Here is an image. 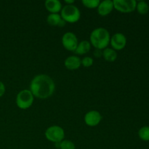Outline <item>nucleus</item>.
<instances>
[{
  "label": "nucleus",
  "mask_w": 149,
  "mask_h": 149,
  "mask_svg": "<svg viewBox=\"0 0 149 149\" xmlns=\"http://www.w3.org/2000/svg\"><path fill=\"white\" fill-rule=\"evenodd\" d=\"M90 49H91V44H90V42H88V41L83 40L78 44L77 49H76L74 52L77 55H84V54L89 52Z\"/></svg>",
  "instance_id": "14"
},
{
  "label": "nucleus",
  "mask_w": 149,
  "mask_h": 149,
  "mask_svg": "<svg viewBox=\"0 0 149 149\" xmlns=\"http://www.w3.org/2000/svg\"><path fill=\"white\" fill-rule=\"evenodd\" d=\"M102 119L100 113L97 111H90L84 115V120L86 125L90 127H95L99 125Z\"/></svg>",
  "instance_id": "9"
},
{
  "label": "nucleus",
  "mask_w": 149,
  "mask_h": 149,
  "mask_svg": "<svg viewBox=\"0 0 149 149\" xmlns=\"http://www.w3.org/2000/svg\"><path fill=\"white\" fill-rule=\"evenodd\" d=\"M64 65L67 69L74 71V70H77L80 68V66L81 65V61L79 57L71 55V56L66 58V59L64 61Z\"/></svg>",
  "instance_id": "11"
},
{
  "label": "nucleus",
  "mask_w": 149,
  "mask_h": 149,
  "mask_svg": "<svg viewBox=\"0 0 149 149\" xmlns=\"http://www.w3.org/2000/svg\"><path fill=\"white\" fill-rule=\"evenodd\" d=\"M138 136L142 141H149V126L142 127L138 131Z\"/></svg>",
  "instance_id": "17"
},
{
  "label": "nucleus",
  "mask_w": 149,
  "mask_h": 149,
  "mask_svg": "<svg viewBox=\"0 0 149 149\" xmlns=\"http://www.w3.org/2000/svg\"><path fill=\"white\" fill-rule=\"evenodd\" d=\"M76 146L74 143L68 140H63L61 142L60 149H75Z\"/></svg>",
  "instance_id": "19"
},
{
  "label": "nucleus",
  "mask_w": 149,
  "mask_h": 149,
  "mask_svg": "<svg viewBox=\"0 0 149 149\" xmlns=\"http://www.w3.org/2000/svg\"><path fill=\"white\" fill-rule=\"evenodd\" d=\"M110 33L107 29L99 27L94 29L90 33V44L97 49H104L110 44Z\"/></svg>",
  "instance_id": "2"
},
{
  "label": "nucleus",
  "mask_w": 149,
  "mask_h": 149,
  "mask_svg": "<svg viewBox=\"0 0 149 149\" xmlns=\"http://www.w3.org/2000/svg\"><path fill=\"white\" fill-rule=\"evenodd\" d=\"M113 10V3L111 0H105L100 1L97 7V13L100 16H106Z\"/></svg>",
  "instance_id": "10"
},
{
  "label": "nucleus",
  "mask_w": 149,
  "mask_h": 149,
  "mask_svg": "<svg viewBox=\"0 0 149 149\" xmlns=\"http://www.w3.org/2000/svg\"><path fill=\"white\" fill-rule=\"evenodd\" d=\"M60 145H61V142H60V143H55V148L60 149Z\"/></svg>",
  "instance_id": "24"
},
{
  "label": "nucleus",
  "mask_w": 149,
  "mask_h": 149,
  "mask_svg": "<svg viewBox=\"0 0 149 149\" xmlns=\"http://www.w3.org/2000/svg\"><path fill=\"white\" fill-rule=\"evenodd\" d=\"M65 2L68 5H71V4H72L73 3H74V0H65Z\"/></svg>",
  "instance_id": "23"
},
{
  "label": "nucleus",
  "mask_w": 149,
  "mask_h": 149,
  "mask_svg": "<svg viewBox=\"0 0 149 149\" xmlns=\"http://www.w3.org/2000/svg\"><path fill=\"white\" fill-rule=\"evenodd\" d=\"M103 58L108 62H113L117 58V53H116V50L112 48L107 47L103 49Z\"/></svg>",
  "instance_id": "15"
},
{
  "label": "nucleus",
  "mask_w": 149,
  "mask_h": 149,
  "mask_svg": "<svg viewBox=\"0 0 149 149\" xmlns=\"http://www.w3.org/2000/svg\"><path fill=\"white\" fill-rule=\"evenodd\" d=\"M100 2V0H83L82 1L83 5L89 9L97 8Z\"/></svg>",
  "instance_id": "18"
},
{
  "label": "nucleus",
  "mask_w": 149,
  "mask_h": 149,
  "mask_svg": "<svg viewBox=\"0 0 149 149\" xmlns=\"http://www.w3.org/2000/svg\"><path fill=\"white\" fill-rule=\"evenodd\" d=\"M94 55L95 57H97V58H100V57H101L103 55V52L100 49H96L95 51L94 52Z\"/></svg>",
  "instance_id": "22"
},
{
  "label": "nucleus",
  "mask_w": 149,
  "mask_h": 149,
  "mask_svg": "<svg viewBox=\"0 0 149 149\" xmlns=\"http://www.w3.org/2000/svg\"><path fill=\"white\" fill-rule=\"evenodd\" d=\"M110 44L114 50H122L126 47L127 38L123 33H116L111 37Z\"/></svg>",
  "instance_id": "8"
},
{
  "label": "nucleus",
  "mask_w": 149,
  "mask_h": 149,
  "mask_svg": "<svg viewBox=\"0 0 149 149\" xmlns=\"http://www.w3.org/2000/svg\"><path fill=\"white\" fill-rule=\"evenodd\" d=\"M33 95L29 90H23L17 93L16 96V105L23 110L29 109L33 103Z\"/></svg>",
  "instance_id": "4"
},
{
  "label": "nucleus",
  "mask_w": 149,
  "mask_h": 149,
  "mask_svg": "<svg viewBox=\"0 0 149 149\" xmlns=\"http://www.w3.org/2000/svg\"><path fill=\"white\" fill-rule=\"evenodd\" d=\"M61 16L65 23H74L79 21L81 13L77 6L74 4L63 6L61 11Z\"/></svg>",
  "instance_id": "3"
},
{
  "label": "nucleus",
  "mask_w": 149,
  "mask_h": 149,
  "mask_svg": "<svg viewBox=\"0 0 149 149\" xmlns=\"http://www.w3.org/2000/svg\"><path fill=\"white\" fill-rule=\"evenodd\" d=\"M113 8L122 13H130L136 10L135 0H113Z\"/></svg>",
  "instance_id": "6"
},
{
  "label": "nucleus",
  "mask_w": 149,
  "mask_h": 149,
  "mask_svg": "<svg viewBox=\"0 0 149 149\" xmlns=\"http://www.w3.org/2000/svg\"><path fill=\"white\" fill-rule=\"evenodd\" d=\"M55 90V82L50 77L46 74H38L31 81L29 90L33 97L44 100L50 97Z\"/></svg>",
  "instance_id": "1"
},
{
  "label": "nucleus",
  "mask_w": 149,
  "mask_h": 149,
  "mask_svg": "<svg viewBox=\"0 0 149 149\" xmlns=\"http://www.w3.org/2000/svg\"><path fill=\"white\" fill-rule=\"evenodd\" d=\"M47 23L50 26H59V27H63L65 25V22L63 20L61 15L58 13H52L49 14L47 17Z\"/></svg>",
  "instance_id": "13"
},
{
  "label": "nucleus",
  "mask_w": 149,
  "mask_h": 149,
  "mask_svg": "<svg viewBox=\"0 0 149 149\" xmlns=\"http://www.w3.org/2000/svg\"><path fill=\"white\" fill-rule=\"evenodd\" d=\"M5 85H4V83H3L2 81H0V97H1V96L4 95V94L5 93Z\"/></svg>",
  "instance_id": "21"
},
{
  "label": "nucleus",
  "mask_w": 149,
  "mask_h": 149,
  "mask_svg": "<svg viewBox=\"0 0 149 149\" xmlns=\"http://www.w3.org/2000/svg\"><path fill=\"white\" fill-rule=\"evenodd\" d=\"M45 8L48 12L52 13H58L63 8L62 4L59 0H47L45 3Z\"/></svg>",
  "instance_id": "12"
},
{
  "label": "nucleus",
  "mask_w": 149,
  "mask_h": 149,
  "mask_svg": "<svg viewBox=\"0 0 149 149\" xmlns=\"http://www.w3.org/2000/svg\"><path fill=\"white\" fill-rule=\"evenodd\" d=\"M62 44L67 50L74 52L78 45V39L73 32H66L62 37Z\"/></svg>",
  "instance_id": "7"
},
{
  "label": "nucleus",
  "mask_w": 149,
  "mask_h": 149,
  "mask_svg": "<svg viewBox=\"0 0 149 149\" xmlns=\"http://www.w3.org/2000/svg\"><path fill=\"white\" fill-rule=\"evenodd\" d=\"M81 65L84 67H86V68H88V67H90L93 65V59L90 57H84L82 60H81Z\"/></svg>",
  "instance_id": "20"
},
{
  "label": "nucleus",
  "mask_w": 149,
  "mask_h": 149,
  "mask_svg": "<svg viewBox=\"0 0 149 149\" xmlns=\"http://www.w3.org/2000/svg\"><path fill=\"white\" fill-rule=\"evenodd\" d=\"M136 10L138 13L141 15H146L149 11V5L145 1H140L137 2Z\"/></svg>",
  "instance_id": "16"
},
{
  "label": "nucleus",
  "mask_w": 149,
  "mask_h": 149,
  "mask_svg": "<svg viewBox=\"0 0 149 149\" xmlns=\"http://www.w3.org/2000/svg\"><path fill=\"white\" fill-rule=\"evenodd\" d=\"M45 135L48 141L54 143L61 142L65 138V132L63 129L58 125L49 127L45 131Z\"/></svg>",
  "instance_id": "5"
}]
</instances>
